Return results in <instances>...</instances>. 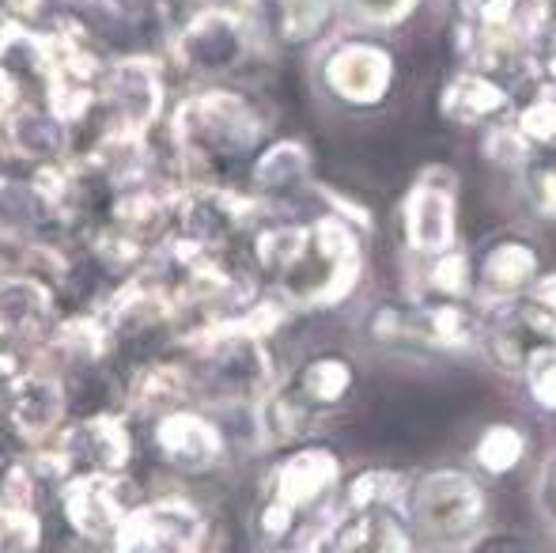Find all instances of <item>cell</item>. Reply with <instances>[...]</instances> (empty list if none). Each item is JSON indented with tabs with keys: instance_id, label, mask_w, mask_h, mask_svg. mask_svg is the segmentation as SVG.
Segmentation results:
<instances>
[{
	"instance_id": "13",
	"label": "cell",
	"mask_w": 556,
	"mask_h": 553,
	"mask_svg": "<svg viewBox=\"0 0 556 553\" xmlns=\"http://www.w3.org/2000/svg\"><path fill=\"white\" fill-rule=\"evenodd\" d=\"M152 443L155 455L178 474H213L216 466L227 458V432L213 414L190 402V406H178L170 414H160L152 420Z\"/></svg>"
},
{
	"instance_id": "35",
	"label": "cell",
	"mask_w": 556,
	"mask_h": 553,
	"mask_svg": "<svg viewBox=\"0 0 556 553\" xmlns=\"http://www.w3.org/2000/svg\"><path fill=\"white\" fill-rule=\"evenodd\" d=\"M530 504H534L538 519L556 531V448L538 463L534 481H530Z\"/></svg>"
},
{
	"instance_id": "32",
	"label": "cell",
	"mask_w": 556,
	"mask_h": 553,
	"mask_svg": "<svg viewBox=\"0 0 556 553\" xmlns=\"http://www.w3.org/2000/svg\"><path fill=\"white\" fill-rule=\"evenodd\" d=\"M420 4H425V0H341L344 23H349V27L375 30V35L405 27V23L420 12Z\"/></svg>"
},
{
	"instance_id": "23",
	"label": "cell",
	"mask_w": 556,
	"mask_h": 553,
	"mask_svg": "<svg viewBox=\"0 0 556 553\" xmlns=\"http://www.w3.org/2000/svg\"><path fill=\"white\" fill-rule=\"evenodd\" d=\"M473 251L469 247H451L432 259L409 262V300H446V303H473Z\"/></svg>"
},
{
	"instance_id": "22",
	"label": "cell",
	"mask_w": 556,
	"mask_h": 553,
	"mask_svg": "<svg viewBox=\"0 0 556 553\" xmlns=\"http://www.w3.org/2000/svg\"><path fill=\"white\" fill-rule=\"evenodd\" d=\"M0 140H4V148L15 160H27V163H35V167L73 155V129H68L50 106L35 103V99L15 106V111L0 122Z\"/></svg>"
},
{
	"instance_id": "27",
	"label": "cell",
	"mask_w": 556,
	"mask_h": 553,
	"mask_svg": "<svg viewBox=\"0 0 556 553\" xmlns=\"http://www.w3.org/2000/svg\"><path fill=\"white\" fill-rule=\"evenodd\" d=\"M519 201L534 224H556V152H534L515 171Z\"/></svg>"
},
{
	"instance_id": "14",
	"label": "cell",
	"mask_w": 556,
	"mask_h": 553,
	"mask_svg": "<svg viewBox=\"0 0 556 553\" xmlns=\"http://www.w3.org/2000/svg\"><path fill=\"white\" fill-rule=\"evenodd\" d=\"M58 315V292L38 269L4 262L0 266V341L23 345V341L53 338Z\"/></svg>"
},
{
	"instance_id": "5",
	"label": "cell",
	"mask_w": 556,
	"mask_h": 553,
	"mask_svg": "<svg viewBox=\"0 0 556 553\" xmlns=\"http://www.w3.org/2000/svg\"><path fill=\"white\" fill-rule=\"evenodd\" d=\"M341 486H344V458L337 455V448L315 440L292 443L262 481V497H257V512H254L257 539L265 546L292 542L295 527L303 519L318 516L333 501H341Z\"/></svg>"
},
{
	"instance_id": "21",
	"label": "cell",
	"mask_w": 556,
	"mask_h": 553,
	"mask_svg": "<svg viewBox=\"0 0 556 553\" xmlns=\"http://www.w3.org/2000/svg\"><path fill=\"white\" fill-rule=\"evenodd\" d=\"M315 183V152L300 137H273L247 167V190L265 209H280L295 193H311Z\"/></svg>"
},
{
	"instance_id": "24",
	"label": "cell",
	"mask_w": 556,
	"mask_h": 553,
	"mask_svg": "<svg viewBox=\"0 0 556 553\" xmlns=\"http://www.w3.org/2000/svg\"><path fill=\"white\" fill-rule=\"evenodd\" d=\"M42 539L35 516V481L20 463L0 458V553H30Z\"/></svg>"
},
{
	"instance_id": "15",
	"label": "cell",
	"mask_w": 556,
	"mask_h": 553,
	"mask_svg": "<svg viewBox=\"0 0 556 553\" xmlns=\"http://www.w3.org/2000/svg\"><path fill=\"white\" fill-rule=\"evenodd\" d=\"M280 387L323 425L337 410H344L359 391V361L344 349H318L303 356L288 376H280Z\"/></svg>"
},
{
	"instance_id": "34",
	"label": "cell",
	"mask_w": 556,
	"mask_h": 553,
	"mask_svg": "<svg viewBox=\"0 0 556 553\" xmlns=\"http://www.w3.org/2000/svg\"><path fill=\"white\" fill-rule=\"evenodd\" d=\"M481 152L489 163H496V167H504L515 175V171L534 155V148H530V140L519 134V126L507 118V122H496V126L481 129Z\"/></svg>"
},
{
	"instance_id": "17",
	"label": "cell",
	"mask_w": 556,
	"mask_h": 553,
	"mask_svg": "<svg viewBox=\"0 0 556 553\" xmlns=\"http://www.w3.org/2000/svg\"><path fill=\"white\" fill-rule=\"evenodd\" d=\"M68 410H73L68 406V387L53 372H15L4 387V417L12 425V432L27 443H38L58 432Z\"/></svg>"
},
{
	"instance_id": "19",
	"label": "cell",
	"mask_w": 556,
	"mask_h": 553,
	"mask_svg": "<svg viewBox=\"0 0 556 553\" xmlns=\"http://www.w3.org/2000/svg\"><path fill=\"white\" fill-rule=\"evenodd\" d=\"M125 474H76L68 481L65 497H61V508L65 519L84 542H103L114 539L117 527L125 524L137 504H129L125 497Z\"/></svg>"
},
{
	"instance_id": "31",
	"label": "cell",
	"mask_w": 556,
	"mask_h": 553,
	"mask_svg": "<svg viewBox=\"0 0 556 553\" xmlns=\"http://www.w3.org/2000/svg\"><path fill=\"white\" fill-rule=\"evenodd\" d=\"M454 27H519L530 30V0H451Z\"/></svg>"
},
{
	"instance_id": "37",
	"label": "cell",
	"mask_w": 556,
	"mask_h": 553,
	"mask_svg": "<svg viewBox=\"0 0 556 553\" xmlns=\"http://www.w3.org/2000/svg\"><path fill=\"white\" fill-rule=\"evenodd\" d=\"M277 553H330V546H326V535H323V539L285 542V546H277Z\"/></svg>"
},
{
	"instance_id": "9",
	"label": "cell",
	"mask_w": 556,
	"mask_h": 553,
	"mask_svg": "<svg viewBox=\"0 0 556 553\" xmlns=\"http://www.w3.org/2000/svg\"><path fill=\"white\" fill-rule=\"evenodd\" d=\"M170 114V88H167V61L152 53H122L111 58L99 80V106L96 118L106 129H125V134H144Z\"/></svg>"
},
{
	"instance_id": "11",
	"label": "cell",
	"mask_w": 556,
	"mask_h": 553,
	"mask_svg": "<svg viewBox=\"0 0 556 553\" xmlns=\"http://www.w3.org/2000/svg\"><path fill=\"white\" fill-rule=\"evenodd\" d=\"M265 53H315L344 27L341 0H247Z\"/></svg>"
},
{
	"instance_id": "7",
	"label": "cell",
	"mask_w": 556,
	"mask_h": 553,
	"mask_svg": "<svg viewBox=\"0 0 556 553\" xmlns=\"http://www.w3.org/2000/svg\"><path fill=\"white\" fill-rule=\"evenodd\" d=\"M170 65L193 84H231L265 46L247 4H193L170 35Z\"/></svg>"
},
{
	"instance_id": "36",
	"label": "cell",
	"mask_w": 556,
	"mask_h": 553,
	"mask_svg": "<svg viewBox=\"0 0 556 553\" xmlns=\"http://www.w3.org/2000/svg\"><path fill=\"white\" fill-rule=\"evenodd\" d=\"M462 553H538L534 542L519 531H504V527H484L473 542Z\"/></svg>"
},
{
	"instance_id": "29",
	"label": "cell",
	"mask_w": 556,
	"mask_h": 553,
	"mask_svg": "<svg viewBox=\"0 0 556 553\" xmlns=\"http://www.w3.org/2000/svg\"><path fill=\"white\" fill-rule=\"evenodd\" d=\"M511 122L534 152H556V84H534L527 96H519Z\"/></svg>"
},
{
	"instance_id": "28",
	"label": "cell",
	"mask_w": 556,
	"mask_h": 553,
	"mask_svg": "<svg viewBox=\"0 0 556 553\" xmlns=\"http://www.w3.org/2000/svg\"><path fill=\"white\" fill-rule=\"evenodd\" d=\"M409 474L397 466H364L356 474H344L341 501L337 508H359V504H402Z\"/></svg>"
},
{
	"instance_id": "12",
	"label": "cell",
	"mask_w": 556,
	"mask_h": 553,
	"mask_svg": "<svg viewBox=\"0 0 556 553\" xmlns=\"http://www.w3.org/2000/svg\"><path fill=\"white\" fill-rule=\"evenodd\" d=\"M114 553H205L208 524L190 501L137 504L114 535Z\"/></svg>"
},
{
	"instance_id": "8",
	"label": "cell",
	"mask_w": 556,
	"mask_h": 553,
	"mask_svg": "<svg viewBox=\"0 0 556 553\" xmlns=\"http://www.w3.org/2000/svg\"><path fill=\"white\" fill-rule=\"evenodd\" d=\"M458 198V171L446 163H428L413 175L397 201V231H402L405 259H432L462 243Z\"/></svg>"
},
{
	"instance_id": "26",
	"label": "cell",
	"mask_w": 556,
	"mask_h": 553,
	"mask_svg": "<svg viewBox=\"0 0 556 553\" xmlns=\"http://www.w3.org/2000/svg\"><path fill=\"white\" fill-rule=\"evenodd\" d=\"M538 349V341L527 334V326L511 315V307L484 311L481 341H477V361H484L492 372L507 379H522L530 353Z\"/></svg>"
},
{
	"instance_id": "39",
	"label": "cell",
	"mask_w": 556,
	"mask_h": 553,
	"mask_svg": "<svg viewBox=\"0 0 556 553\" xmlns=\"http://www.w3.org/2000/svg\"><path fill=\"white\" fill-rule=\"evenodd\" d=\"M0 178H4V175H0Z\"/></svg>"
},
{
	"instance_id": "2",
	"label": "cell",
	"mask_w": 556,
	"mask_h": 553,
	"mask_svg": "<svg viewBox=\"0 0 556 553\" xmlns=\"http://www.w3.org/2000/svg\"><path fill=\"white\" fill-rule=\"evenodd\" d=\"M178 183H231L235 167H250L269 144V114L250 91L235 84H193L167 122Z\"/></svg>"
},
{
	"instance_id": "4",
	"label": "cell",
	"mask_w": 556,
	"mask_h": 553,
	"mask_svg": "<svg viewBox=\"0 0 556 553\" xmlns=\"http://www.w3.org/2000/svg\"><path fill=\"white\" fill-rule=\"evenodd\" d=\"M484 311L446 300H379L364 311V338L375 353L409 361H458L477 356Z\"/></svg>"
},
{
	"instance_id": "30",
	"label": "cell",
	"mask_w": 556,
	"mask_h": 553,
	"mask_svg": "<svg viewBox=\"0 0 556 553\" xmlns=\"http://www.w3.org/2000/svg\"><path fill=\"white\" fill-rule=\"evenodd\" d=\"M511 315L527 326V334L538 345L556 341V269H545V274L511 303Z\"/></svg>"
},
{
	"instance_id": "6",
	"label": "cell",
	"mask_w": 556,
	"mask_h": 553,
	"mask_svg": "<svg viewBox=\"0 0 556 553\" xmlns=\"http://www.w3.org/2000/svg\"><path fill=\"white\" fill-rule=\"evenodd\" d=\"M311 80L341 114H379L394 99L402 68L387 35L344 23L311 53Z\"/></svg>"
},
{
	"instance_id": "1",
	"label": "cell",
	"mask_w": 556,
	"mask_h": 553,
	"mask_svg": "<svg viewBox=\"0 0 556 553\" xmlns=\"http://www.w3.org/2000/svg\"><path fill=\"white\" fill-rule=\"evenodd\" d=\"M367 236L341 213L285 216L265 209L242 251L265 292L288 311H333L356 296L367 269Z\"/></svg>"
},
{
	"instance_id": "3",
	"label": "cell",
	"mask_w": 556,
	"mask_h": 553,
	"mask_svg": "<svg viewBox=\"0 0 556 553\" xmlns=\"http://www.w3.org/2000/svg\"><path fill=\"white\" fill-rule=\"evenodd\" d=\"M489 486L469 463H435L413 470L402 516L420 553H462L489 527Z\"/></svg>"
},
{
	"instance_id": "25",
	"label": "cell",
	"mask_w": 556,
	"mask_h": 553,
	"mask_svg": "<svg viewBox=\"0 0 556 553\" xmlns=\"http://www.w3.org/2000/svg\"><path fill=\"white\" fill-rule=\"evenodd\" d=\"M530 458V432L519 420H489L469 443V466L484 481H504L527 466Z\"/></svg>"
},
{
	"instance_id": "16",
	"label": "cell",
	"mask_w": 556,
	"mask_h": 553,
	"mask_svg": "<svg viewBox=\"0 0 556 553\" xmlns=\"http://www.w3.org/2000/svg\"><path fill=\"white\" fill-rule=\"evenodd\" d=\"M440 118L454 129H481L507 122L519 106V91L504 84L500 76H489L481 68L458 65L440 88Z\"/></svg>"
},
{
	"instance_id": "33",
	"label": "cell",
	"mask_w": 556,
	"mask_h": 553,
	"mask_svg": "<svg viewBox=\"0 0 556 553\" xmlns=\"http://www.w3.org/2000/svg\"><path fill=\"white\" fill-rule=\"evenodd\" d=\"M522 391H527V402L538 410V414L556 417V341L549 345H538L527 361V372H522Z\"/></svg>"
},
{
	"instance_id": "38",
	"label": "cell",
	"mask_w": 556,
	"mask_h": 553,
	"mask_svg": "<svg viewBox=\"0 0 556 553\" xmlns=\"http://www.w3.org/2000/svg\"><path fill=\"white\" fill-rule=\"evenodd\" d=\"M140 4H182V0H140Z\"/></svg>"
},
{
	"instance_id": "18",
	"label": "cell",
	"mask_w": 556,
	"mask_h": 553,
	"mask_svg": "<svg viewBox=\"0 0 556 553\" xmlns=\"http://www.w3.org/2000/svg\"><path fill=\"white\" fill-rule=\"evenodd\" d=\"M330 553H420L402 504H359L337 508L333 524L326 527Z\"/></svg>"
},
{
	"instance_id": "20",
	"label": "cell",
	"mask_w": 556,
	"mask_h": 553,
	"mask_svg": "<svg viewBox=\"0 0 556 553\" xmlns=\"http://www.w3.org/2000/svg\"><path fill=\"white\" fill-rule=\"evenodd\" d=\"M137 455L129 417L114 410L80 417L65 432V463L73 474H125Z\"/></svg>"
},
{
	"instance_id": "10",
	"label": "cell",
	"mask_w": 556,
	"mask_h": 553,
	"mask_svg": "<svg viewBox=\"0 0 556 553\" xmlns=\"http://www.w3.org/2000/svg\"><path fill=\"white\" fill-rule=\"evenodd\" d=\"M545 274V254L530 231H496L473 251V303L481 311L511 307Z\"/></svg>"
}]
</instances>
